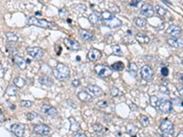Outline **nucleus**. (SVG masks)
<instances>
[{
	"label": "nucleus",
	"mask_w": 183,
	"mask_h": 137,
	"mask_svg": "<svg viewBox=\"0 0 183 137\" xmlns=\"http://www.w3.org/2000/svg\"><path fill=\"white\" fill-rule=\"evenodd\" d=\"M27 24L29 26H36L42 28H47V29H57L58 27L54 24L53 22H50L45 19H40L36 17H29L27 19Z\"/></svg>",
	"instance_id": "obj_1"
},
{
	"label": "nucleus",
	"mask_w": 183,
	"mask_h": 137,
	"mask_svg": "<svg viewBox=\"0 0 183 137\" xmlns=\"http://www.w3.org/2000/svg\"><path fill=\"white\" fill-rule=\"evenodd\" d=\"M53 75L60 82L66 81L70 76V69L65 64L58 63L56 68L53 69Z\"/></svg>",
	"instance_id": "obj_2"
},
{
	"label": "nucleus",
	"mask_w": 183,
	"mask_h": 137,
	"mask_svg": "<svg viewBox=\"0 0 183 137\" xmlns=\"http://www.w3.org/2000/svg\"><path fill=\"white\" fill-rule=\"evenodd\" d=\"M160 130L164 137H173L174 135V125L168 119H163L161 121Z\"/></svg>",
	"instance_id": "obj_3"
},
{
	"label": "nucleus",
	"mask_w": 183,
	"mask_h": 137,
	"mask_svg": "<svg viewBox=\"0 0 183 137\" xmlns=\"http://www.w3.org/2000/svg\"><path fill=\"white\" fill-rule=\"evenodd\" d=\"M95 70L96 74L98 75L99 77L102 78H105V77H109L110 75L112 74L113 70L110 67H108L107 65L105 64H99V65H96L95 67Z\"/></svg>",
	"instance_id": "obj_4"
},
{
	"label": "nucleus",
	"mask_w": 183,
	"mask_h": 137,
	"mask_svg": "<svg viewBox=\"0 0 183 137\" xmlns=\"http://www.w3.org/2000/svg\"><path fill=\"white\" fill-rule=\"evenodd\" d=\"M27 54L30 56L31 58L36 59H40L44 56V50L40 47H32V48H27L26 49Z\"/></svg>",
	"instance_id": "obj_5"
},
{
	"label": "nucleus",
	"mask_w": 183,
	"mask_h": 137,
	"mask_svg": "<svg viewBox=\"0 0 183 137\" xmlns=\"http://www.w3.org/2000/svg\"><path fill=\"white\" fill-rule=\"evenodd\" d=\"M157 110L160 111L163 113H168L172 111V103L170 101L166 100V99H159Z\"/></svg>",
	"instance_id": "obj_6"
},
{
	"label": "nucleus",
	"mask_w": 183,
	"mask_h": 137,
	"mask_svg": "<svg viewBox=\"0 0 183 137\" xmlns=\"http://www.w3.org/2000/svg\"><path fill=\"white\" fill-rule=\"evenodd\" d=\"M141 76L144 81H146L147 82H152L154 79V72H153L152 68L148 65H146V66H144V67H142Z\"/></svg>",
	"instance_id": "obj_7"
},
{
	"label": "nucleus",
	"mask_w": 183,
	"mask_h": 137,
	"mask_svg": "<svg viewBox=\"0 0 183 137\" xmlns=\"http://www.w3.org/2000/svg\"><path fill=\"white\" fill-rule=\"evenodd\" d=\"M103 24H104V26H105V27H110L111 29H116V28H118L122 26V21L119 19V18H117L114 16L108 20H104L103 21Z\"/></svg>",
	"instance_id": "obj_8"
},
{
	"label": "nucleus",
	"mask_w": 183,
	"mask_h": 137,
	"mask_svg": "<svg viewBox=\"0 0 183 137\" xmlns=\"http://www.w3.org/2000/svg\"><path fill=\"white\" fill-rule=\"evenodd\" d=\"M33 132L40 135H48L50 132V128L46 124H35L33 125Z\"/></svg>",
	"instance_id": "obj_9"
},
{
	"label": "nucleus",
	"mask_w": 183,
	"mask_h": 137,
	"mask_svg": "<svg viewBox=\"0 0 183 137\" xmlns=\"http://www.w3.org/2000/svg\"><path fill=\"white\" fill-rule=\"evenodd\" d=\"M10 131L17 137H23L25 134V126L21 124H14L10 127Z\"/></svg>",
	"instance_id": "obj_10"
},
{
	"label": "nucleus",
	"mask_w": 183,
	"mask_h": 137,
	"mask_svg": "<svg viewBox=\"0 0 183 137\" xmlns=\"http://www.w3.org/2000/svg\"><path fill=\"white\" fill-rule=\"evenodd\" d=\"M63 43L64 45L67 47L69 49L72 50H79L81 49V45L78 41L72 39H68V37H65L63 39Z\"/></svg>",
	"instance_id": "obj_11"
},
{
	"label": "nucleus",
	"mask_w": 183,
	"mask_h": 137,
	"mask_svg": "<svg viewBox=\"0 0 183 137\" xmlns=\"http://www.w3.org/2000/svg\"><path fill=\"white\" fill-rule=\"evenodd\" d=\"M140 13L147 17H151L154 16L155 10H154V7L150 4H144L141 9H140Z\"/></svg>",
	"instance_id": "obj_12"
},
{
	"label": "nucleus",
	"mask_w": 183,
	"mask_h": 137,
	"mask_svg": "<svg viewBox=\"0 0 183 137\" xmlns=\"http://www.w3.org/2000/svg\"><path fill=\"white\" fill-rule=\"evenodd\" d=\"M167 33L168 35H170L172 37H177L178 39V37L181 36V28L179 26L171 25L167 29Z\"/></svg>",
	"instance_id": "obj_13"
},
{
	"label": "nucleus",
	"mask_w": 183,
	"mask_h": 137,
	"mask_svg": "<svg viewBox=\"0 0 183 137\" xmlns=\"http://www.w3.org/2000/svg\"><path fill=\"white\" fill-rule=\"evenodd\" d=\"M87 58L89 60L91 61H96L98 59H100L102 58V52L99 49H92L89 50V52L87 54Z\"/></svg>",
	"instance_id": "obj_14"
},
{
	"label": "nucleus",
	"mask_w": 183,
	"mask_h": 137,
	"mask_svg": "<svg viewBox=\"0 0 183 137\" xmlns=\"http://www.w3.org/2000/svg\"><path fill=\"white\" fill-rule=\"evenodd\" d=\"M41 111H42V112H44L45 114L49 115V116H51V117H54V116H56L58 114L57 109H56L55 107L51 106V105H48V104L42 105Z\"/></svg>",
	"instance_id": "obj_15"
},
{
	"label": "nucleus",
	"mask_w": 183,
	"mask_h": 137,
	"mask_svg": "<svg viewBox=\"0 0 183 137\" xmlns=\"http://www.w3.org/2000/svg\"><path fill=\"white\" fill-rule=\"evenodd\" d=\"M13 61H14V63H15L19 69H21V70H25L26 69L27 61L25 60L24 58H22V57L18 56V55H14Z\"/></svg>",
	"instance_id": "obj_16"
},
{
	"label": "nucleus",
	"mask_w": 183,
	"mask_h": 137,
	"mask_svg": "<svg viewBox=\"0 0 183 137\" xmlns=\"http://www.w3.org/2000/svg\"><path fill=\"white\" fill-rule=\"evenodd\" d=\"M79 35L83 40H86V41L95 40V36H93L92 33L90 31H88V30L82 29V28H81V29L79 30Z\"/></svg>",
	"instance_id": "obj_17"
},
{
	"label": "nucleus",
	"mask_w": 183,
	"mask_h": 137,
	"mask_svg": "<svg viewBox=\"0 0 183 137\" xmlns=\"http://www.w3.org/2000/svg\"><path fill=\"white\" fill-rule=\"evenodd\" d=\"M87 90H88L89 92H91L93 95H95L96 97H99L103 94L102 89L100 87L96 86V85H92V84L89 85V86L87 87Z\"/></svg>",
	"instance_id": "obj_18"
},
{
	"label": "nucleus",
	"mask_w": 183,
	"mask_h": 137,
	"mask_svg": "<svg viewBox=\"0 0 183 137\" xmlns=\"http://www.w3.org/2000/svg\"><path fill=\"white\" fill-rule=\"evenodd\" d=\"M77 96L80 100H81L82 102H88L93 101V97L86 92H80L77 94Z\"/></svg>",
	"instance_id": "obj_19"
},
{
	"label": "nucleus",
	"mask_w": 183,
	"mask_h": 137,
	"mask_svg": "<svg viewBox=\"0 0 183 137\" xmlns=\"http://www.w3.org/2000/svg\"><path fill=\"white\" fill-rule=\"evenodd\" d=\"M168 43L173 48H180L182 47V40L177 37H170L168 39Z\"/></svg>",
	"instance_id": "obj_20"
},
{
	"label": "nucleus",
	"mask_w": 183,
	"mask_h": 137,
	"mask_svg": "<svg viewBox=\"0 0 183 137\" xmlns=\"http://www.w3.org/2000/svg\"><path fill=\"white\" fill-rule=\"evenodd\" d=\"M93 129L96 133V134H98V135H105L106 131H107V129H105L104 126H103L102 124H93Z\"/></svg>",
	"instance_id": "obj_21"
},
{
	"label": "nucleus",
	"mask_w": 183,
	"mask_h": 137,
	"mask_svg": "<svg viewBox=\"0 0 183 137\" xmlns=\"http://www.w3.org/2000/svg\"><path fill=\"white\" fill-rule=\"evenodd\" d=\"M135 39H137L140 44H147L150 41V39L147 36L143 34V33H137L135 35Z\"/></svg>",
	"instance_id": "obj_22"
},
{
	"label": "nucleus",
	"mask_w": 183,
	"mask_h": 137,
	"mask_svg": "<svg viewBox=\"0 0 183 137\" xmlns=\"http://www.w3.org/2000/svg\"><path fill=\"white\" fill-rule=\"evenodd\" d=\"M134 23L135 24V26L138 27H141V28H144L147 27V20L145 19V18H142V17H135L134 18Z\"/></svg>",
	"instance_id": "obj_23"
},
{
	"label": "nucleus",
	"mask_w": 183,
	"mask_h": 137,
	"mask_svg": "<svg viewBox=\"0 0 183 137\" xmlns=\"http://www.w3.org/2000/svg\"><path fill=\"white\" fill-rule=\"evenodd\" d=\"M128 72H129V73L132 75L134 78H137V74H138V67H137V65L135 64V63H130L129 68H128Z\"/></svg>",
	"instance_id": "obj_24"
},
{
	"label": "nucleus",
	"mask_w": 183,
	"mask_h": 137,
	"mask_svg": "<svg viewBox=\"0 0 183 137\" xmlns=\"http://www.w3.org/2000/svg\"><path fill=\"white\" fill-rule=\"evenodd\" d=\"M69 121H70V124H71V130L72 132H79L80 129H81V127H80V124H79V122L77 121H75L74 118L71 117V118H69Z\"/></svg>",
	"instance_id": "obj_25"
},
{
	"label": "nucleus",
	"mask_w": 183,
	"mask_h": 137,
	"mask_svg": "<svg viewBox=\"0 0 183 137\" xmlns=\"http://www.w3.org/2000/svg\"><path fill=\"white\" fill-rule=\"evenodd\" d=\"M39 82H40V84L46 85V86H52V84H53L52 80H51L48 76H42V77H40V80H39Z\"/></svg>",
	"instance_id": "obj_26"
},
{
	"label": "nucleus",
	"mask_w": 183,
	"mask_h": 137,
	"mask_svg": "<svg viewBox=\"0 0 183 137\" xmlns=\"http://www.w3.org/2000/svg\"><path fill=\"white\" fill-rule=\"evenodd\" d=\"M100 19H101V17L99 15H97L96 13H93L89 16V21H90V23L93 25H97L98 23H99Z\"/></svg>",
	"instance_id": "obj_27"
},
{
	"label": "nucleus",
	"mask_w": 183,
	"mask_h": 137,
	"mask_svg": "<svg viewBox=\"0 0 183 137\" xmlns=\"http://www.w3.org/2000/svg\"><path fill=\"white\" fill-rule=\"evenodd\" d=\"M111 69L112 70H115V72H122L125 69V64L121 61H117V62L112 64Z\"/></svg>",
	"instance_id": "obj_28"
},
{
	"label": "nucleus",
	"mask_w": 183,
	"mask_h": 137,
	"mask_svg": "<svg viewBox=\"0 0 183 137\" xmlns=\"http://www.w3.org/2000/svg\"><path fill=\"white\" fill-rule=\"evenodd\" d=\"M137 131H138L137 127L134 124H129L127 126H126V132H127L128 134H130V135L135 134L137 133Z\"/></svg>",
	"instance_id": "obj_29"
},
{
	"label": "nucleus",
	"mask_w": 183,
	"mask_h": 137,
	"mask_svg": "<svg viewBox=\"0 0 183 137\" xmlns=\"http://www.w3.org/2000/svg\"><path fill=\"white\" fill-rule=\"evenodd\" d=\"M6 37L8 39V41H11V42H17L18 40V36L14 32H7Z\"/></svg>",
	"instance_id": "obj_30"
},
{
	"label": "nucleus",
	"mask_w": 183,
	"mask_h": 137,
	"mask_svg": "<svg viewBox=\"0 0 183 137\" xmlns=\"http://www.w3.org/2000/svg\"><path fill=\"white\" fill-rule=\"evenodd\" d=\"M101 19L104 21V20H108L110 19V18H112L113 17H114V14L111 13L110 11H107V10H105V11H103L101 13Z\"/></svg>",
	"instance_id": "obj_31"
},
{
	"label": "nucleus",
	"mask_w": 183,
	"mask_h": 137,
	"mask_svg": "<svg viewBox=\"0 0 183 137\" xmlns=\"http://www.w3.org/2000/svg\"><path fill=\"white\" fill-rule=\"evenodd\" d=\"M14 84H15L16 86L18 87V88H22V87H24V85L26 84V82L23 78L17 77V78L14 79Z\"/></svg>",
	"instance_id": "obj_32"
},
{
	"label": "nucleus",
	"mask_w": 183,
	"mask_h": 137,
	"mask_svg": "<svg viewBox=\"0 0 183 137\" xmlns=\"http://www.w3.org/2000/svg\"><path fill=\"white\" fill-rule=\"evenodd\" d=\"M149 102H150V104H151L152 107H154L155 109H157L158 105V102H159V98L157 96H151L149 99Z\"/></svg>",
	"instance_id": "obj_33"
},
{
	"label": "nucleus",
	"mask_w": 183,
	"mask_h": 137,
	"mask_svg": "<svg viewBox=\"0 0 183 137\" xmlns=\"http://www.w3.org/2000/svg\"><path fill=\"white\" fill-rule=\"evenodd\" d=\"M112 49L114 51V54H115L116 56H123V51H122L121 48L118 45H113Z\"/></svg>",
	"instance_id": "obj_34"
},
{
	"label": "nucleus",
	"mask_w": 183,
	"mask_h": 137,
	"mask_svg": "<svg viewBox=\"0 0 183 137\" xmlns=\"http://www.w3.org/2000/svg\"><path fill=\"white\" fill-rule=\"evenodd\" d=\"M156 10H157L158 15L161 16V17H165L167 14H168L167 9H165V8L160 7V6H156Z\"/></svg>",
	"instance_id": "obj_35"
},
{
	"label": "nucleus",
	"mask_w": 183,
	"mask_h": 137,
	"mask_svg": "<svg viewBox=\"0 0 183 137\" xmlns=\"http://www.w3.org/2000/svg\"><path fill=\"white\" fill-rule=\"evenodd\" d=\"M110 93H111V95L113 97H116V96H120L122 95V92L119 91V89L118 88H116V87H113L111 88L110 90Z\"/></svg>",
	"instance_id": "obj_36"
},
{
	"label": "nucleus",
	"mask_w": 183,
	"mask_h": 137,
	"mask_svg": "<svg viewBox=\"0 0 183 137\" xmlns=\"http://www.w3.org/2000/svg\"><path fill=\"white\" fill-rule=\"evenodd\" d=\"M7 94H8V95H16V94H17V89L15 87H13V86H9L7 89Z\"/></svg>",
	"instance_id": "obj_37"
},
{
	"label": "nucleus",
	"mask_w": 183,
	"mask_h": 137,
	"mask_svg": "<svg viewBox=\"0 0 183 137\" xmlns=\"http://www.w3.org/2000/svg\"><path fill=\"white\" fill-rule=\"evenodd\" d=\"M140 122H141V124L143 126H147L149 124V119L147 116L143 115V116L140 117Z\"/></svg>",
	"instance_id": "obj_38"
},
{
	"label": "nucleus",
	"mask_w": 183,
	"mask_h": 137,
	"mask_svg": "<svg viewBox=\"0 0 183 137\" xmlns=\"http://www.w3.org/2000/svg\"><path fill=\"white\" fill-rule=\"evenodd\" d=\"M38 116H39V114H38V113L35 112H29V113L27 114V119H29V121L34 120L35 118H37Z\"/></svg>",
	"instance_id": "obj_39"
},
{
	"label": "nucleus",
	"mask_w": 183,
	"mask_h": 137,
	"mask_svg": "<svg viewBox=\"0 0 183 137\" xmlns=\"http://www.w3.org/2000/svg\"><path fill=\"white\" fill-rule=\"evenodd\" d=\"M86 9H87V7L84 6V5H82V4L78 5V6L75 7V10L78 11V12H85Z\"/></svg>",
	"instance_id": "obj_40"
},
{
	"label": "nucleus",
	"mask_w": 183,
	"mask_h": 137,
	"mask_svg": "<svg viewBox=\"0 0 183 137\" xmlns=\"http://www.w3.org/2000/svg\"><path fill=\"white\" fill-rule=\"evenodd\" d=\"M33 105V102L30 101H22L21 102V106L25 108H29Z\"/></svg>",
	"instance_id": "obj_41"
},
{
	"label": "nucleus",
	"mask_w": 183,
	"mask_h": 137,
	"mask_svg": "<svg viewBox=\"0 0 183 137\" xmlns=\"http://www.w3.org/2000/svg\"><path fill=\"white\" fill-rule=\"evenodd\" d=\"M68 15H69V13H68V11L66 10V9H60V10L59 11V16L60 17H63V18H65V17H68Z\"/></svg>",
	"instance_id": "obj_42"
},
{
	"label": "nucleus",
	"mask_w": 183,
	"mask_h": 137,
	"mask_svg": "<svg viewBox=\"0 0 183 137\" xmlns=\"http://www.w3.org/2000/svg\"><path fill=\"white\" fill-rule=\"evenodd\" d=\"M97 106L99 108H102V109H104V108H106L108 106V102L106 101H101V102H97Z\"/></svg>",
	"instance_id": "obj_43"
},
{
	"label": "nucleus",
	"mask_w": 183,
	"mask_h": 137,
	"mask_svg": "<svg viewBox=\"0 0 183 137\" xmlns=\"http://www.w3.org/2000/svg\"><path fill=\"white\" fill-rule=\"evenodd\" d=\"M171 103L173 104V103H174V104H177L178 106H180V107H182V100L181 99H174V100H172V102H171Z\"/></svg>",
	"instance_id": "obj_44"
},
{
	"label": "nucleus",
	"mask_w": 183,
	"mask_h": 137,
	"mask_svg": "<svg viewBox=\"0 0 183 137\" xmlns=\"http://www.w3.org/2000/svg\"><path fill=\"white\" fill-rule=\"evenodd\" d=\"M159 92H162V93H166V94H170V92H168V90L165 87V86H159L158 87Z\"/></svg>",
	"instance_id": "obj_45"
},
{
	"label": "nucleus",
	"mask_w": 183,
	"mask_h": 137,
	"mask_svg": "<svg viewBox=\"0 0 183 137\" xmlns=\"http://www.w3.org/2000/svg\"><path fill=\"white\" fill-rule=\"evenodd\" d=\"M161 74H162V76L167 77L168 75V68H166V67L161 68Z\"/></svg>",
	"instance_id": "obj_46"
},
{
	"label": "nucleus",
	"mask_w": 183,
	"mask_h": 137,
	"mask_svg": "<svg viewBox=\"0 0 183 137\" xmlns=\"http://www.w3.org/2000/svg\"><path fill=\"white\" fill-rule=\"evenodd\" d=\"M109 7H110L111 8H113V9L115 8V13H119V12H120V8H119L118 7H116L115 5L110 4V5H109Z\"/></svg>",
	"instance_id": "obj_47"
},
{
	"label": "nucleus",
	"mask_w": 183,
	"mask_h": 137,
	"mask_svg": "<svg viewBox=\"0 0 183 137\" xmlns=\"http://www.w3.org/2000/svg\"><path fill=\"white\" fill-rule=\"evenodd\" d=\"M80 85H81V83H80V81H79V80H74V81L72 82V86H73V87H75V88L79 87Z\"/></svg>",
	"instance_id": "obj_48"
},
{
	"label": "nucleus",
	"mask_w": 183,
	"mask_h": 137,
	"mask_svg": "<svg viewBox=\"0 0 183 137\" xmlns=\"http://www.w3.org/2000/svg\"><path fill=\"white\" fill-rule=\"evenodd\" d=\"M139 2V0H132V1L130 2V6H132V7H137V4Z\"/></svg>",
	"instance_id": "obj_49"
},
{
	"label": "nucleus",
	"mask_w": 183,
	"mask_h": 137,
	"mask_svg": "<svg viewBox=\"0 0 183 137\" xmlns=\"http://www.w3.org/2000/svg\"><path fill=\"white\" fill-rule=\"evenodd\" d=\"M3 76H4V69L1 63H0V77H3Z\"/></svg>",
	"instance_id": "obj_50"
},
{
	"label": "nucleus",
	"mask_w": 183,
	"mask_h": 137,
	"mask_svg": "<svg viewBox=\"0 0 183 137\" xmlns=\"http://www.w3.org/2000/svg\"><path fill=\"white\" fill-rule=\"evenodd\" d=\"M74 137H87L85 134H80V133H76V134L74 135Z\"/></svg>",
	"instance_id": "obj_51"
},
{
	"label": "nucleus",
	"mask_w": 183,
	"mask_h": 137,
	"mask_svg": "<svg viewBox=\"0 0 183 137\" xmlns=\"http://www.w3.org/2000/svg\"><path fill=\"white\" fill-rule=\"evenodd\" d=\"M130 107H131V109H132L133 111H137V105H135V104H131V105H130Z\"/></svg>",
	"instance_id": "obj_52"
},
{
	"label": "nucleus",
	"mask_w": 183,
	"mask_h": 137,
	"mask_svg": "<svg viewBox=\"0 0 183 137\" xmlns=\"http://www.w3.org/2000/svg\"><path fill=\"white\" fill-rule=\"evenodd\" d=\"M161 1H163L164 3H166L167 5H168V6H171V3L168 1V0H161Z\"/></svg>",
	"instance_id": "obj_53"
},
{
	"label": "nucleus",
	"mask_w": 183,
	"mask_h": 137,
	"mask_svg": "<svg viewBox=\"0 0 183 137\" xmlns=\"http://www.w3.org/2000/svg\"><path fill=\"white\" fill-rule=\"evenodd\" d=\"M182 134H183V132H182V131H180V133L179 134H178V137H183V135H182Z\"/></svg>",
	"instance_id": "obj_54"
},
{
	"label": "nucleus",
	"mask_w": 183,
	"mask_h": 137,
	"mask_svg": "<svg viewBox=\"0 0 183 137\" xmlns=\"http://www.w3.org/2000/svg\"><path fill=\"white\" fill-rule=\"evenodd\" d=\"M67 22H68V23H71L72 20H71V19H67Z\"/></svg>",
	"instance_id": "obj_55"
},
{
	"label": "nucleus",
	"mask_w": 183,
	"mask_h": 137,
	"mask_svg": "<svg viewBox=\"0 0 183 137\" xmlns=\"http://www.w3.org/2000/svg\"><path fill=\"white\" fill-rule=\"evenodd\" d=\"M36 15H41V13H40V12H37V13H36Z\"/></svg>",
	"instance_id": "obj_56"
},
{
	"label": "nucleus",
	"mask_w": 183,
	"mask_h": 137,
	"mask_svg": "<svg viewBox=\"0 0 183 137\" xmlns=\"http://www.w3.org/2000/svg\"><path fill=\"white\" fill-rule=\"evenodd\" d=\"M1 113H2V110H1V109H0V114H1Z\"/></svg>",
	"instance_id": "obj_57"
}]
</instances>
